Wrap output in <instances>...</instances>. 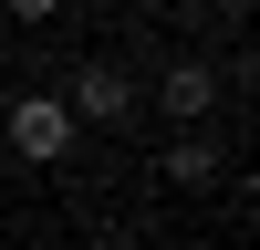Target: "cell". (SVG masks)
Here are the masks:
<instances>
[{"label": "cell", "instance_id": "6da1fadb", "mask_svg": "<svg viewBox=\"0 0 260 250\" xmlns=\"http://www.w3.org/2000/svg\"><path fill=\"white\" fill-rule=\"evenodd\" d=\"M0 136H11V157H21V167H62V157L83 146V115H73L62 94H11Z\"/></svg>", "mask_w": 260, "mask_h": 250}, {"label": "cell", "instance_id": "7a4b0ae2", "mask_svg": "<svg viewBox=\"0 0 260 250\" xmlns=\"http://www.w3.org/2000/svg\"><path fill=\"white\" fill-rule=\"evenodd\" d=\"M62 104H73L83 125H125V115H136V73H125L115 52H94V63H73V83H62Z\"/></svg>", "mask_w": 260, "mask_h": 250}, {"label": "cell", "instance_id": "8992f818", "mask_svg": "<svg viewBox=\"0 0 260 250\" xmlns=\"http://www.w3.org/2000/svg\"><path fill=\"white\" fill-rule=\"evenodd\" d=\"M208 11H240V0H208Z\"/></svg>", "mask_w": 260, "mask_h": 250}, {"label": "cell", "instance_id": "3957f363", "mask_svg": "<svg viewBox=\"0 0 260 250\" xmlns=\"http://www.w3.org/2000/svg\"><path fill=\"white\" fill-rule=\"evenodd\" d=\"M156 115L208 125V115H219V73H208V63H167V73H156Z\"/></svg>", "mask_w": 260, "mask_h": 250}, {"label": "cell", "instance_id": "277c9868", "mask_svg": "<svg viewBox=\"0 0 260 250\" xmlns=\"http://www.w3.org/2000/svg\"><path fill=\"white\" fill-rule=\"evenodd\" d=\"M219 177V136L208 125H177V146H167V188H208Z\"/></svg>", "mask_w": 260, "mask_h": 250}, {"label": "cell", "instance_id": "5b68a950", "mask_svg": "<svg viewBox=\"0 0 260 250\" xmlns=\"http://www.w3.org/2000/svg\"><path fill=\"white\" fill-rule=\"evenodd\" d=\"M0 11H11V21H21V32H31V21H52V11H62V0H0Z\"/></svg>", "mask_w": 260, "mask_h": 250}]
</instances>
